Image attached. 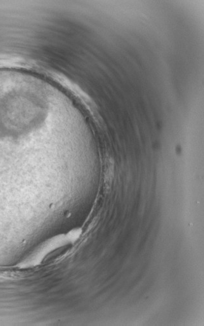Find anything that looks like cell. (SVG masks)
I'll return each instance as SVG.
<instances>
[{
  "instance_id": "cell-1",
  "label": "cell",
  "mask_w": 204,
  "mask_h": 326,
  "mask_svg": "<svg viewBox=\"0 0 204 326\" xmlns=\"http://www.w3.org/2000/svg\"><path fill=\"white\" fill-rule=\"evenodd\" d=\"M66 235L55 236L47 241L42 246L34 252L27 261L24 262L25 266H35L41 263L47 255L55 250L69 244Z\"/></svg>"
},
{
  "instance_id": "cell-2",
  "label": "cell",
  "mask_w": 204,
  "mask_h": 326,
  "mask_svg": "<svg viewBox=\"0 0 204 326\" xmlns=\"http://www.w3.org/2000/svg\"><path fill=\"white\" fill-rule=\"evenodd\" d=\"M82 231L81 229H76L70 231L66 236L69 243H74L76 242L80 237Z\"/></svg>"
}]
</instances>
